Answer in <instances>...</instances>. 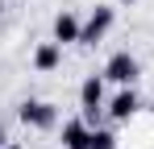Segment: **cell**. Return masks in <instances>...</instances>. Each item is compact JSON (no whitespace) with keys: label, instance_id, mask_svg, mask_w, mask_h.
Here are the masks:
<instances>
[{"label":"cell","instance_id":"obj_5","mask_svg":"<svg viewBox=\"0 0 154 149\" xmlns=\"http://www.w3.org/2000/svg\"><path fill=\"white\" fill-rule=\"evenodd\" d=\"M137 112H142V95H137L133 87H121V91L112 95V104H108V116H112V120H121V124L133 120Z\"/></svg>","mask_w":154,"mask_h":149},{"label":"cell","instance_id":"obj_2","mask_svg":"<svg viewBox=\"0 0 154 149\" xmlns=\"http://www.w3.org/2000/svg\"><path fill=\"white\" fill-rule=\"evenodd\" d=\"M17 120L25 124V128H54L58 124V108H54L50 99H25L17 108Z\"/></svg>","mask_w":154,"mask_h":149},{"label":"cell","instance_id":"obj_6","mask_svg":"<svg viewBox=\"0 0 154 149\" xmlns=\"http://www.w3.org/2000/svg\"><path fill=\"white\" fill-rule=\"evenodd\" d=\"M63 66V46L58 42H42V46L33 50V71H42V74H50V71H58Z\"/></svg>","mask_w":154,"mask_h":149},{"label":"cell","instance_id":"obj_4","mask_svg":"<svg viewBox=\"0 0 154 149\" xmlns=\"http://www.w3.org/2000/svg\"><path fill=\"white\" fill-rule=\"evenodd\" d=\"M112 21H117V13H112L108 4H96L92 17H88L83 29H79V46H96V42H104V33L112 29Z\"/></svg>","mask_w":154,"mask_h":149},{"label":"cell","instance_id":"obj_13","mask_svg":"<svg viewBox=\"0 0 154 149\" xmlns=\"http://www.w3.org/2000/svg\"><path fill=\"white\" fill-rule=\"evenodd\" d=\"M121 4H133V0H121Z\"/></svg>","mask_w":154,"mask_h":149},{"label":"cell","instance_id":"obj_1","mask_svg":"<svg viewBox=\"0 0 154 149\" xmlns=\"http://www.w3.org/2000/svg\"><path fill=\"white\" fill-rule=\"evenodd\" d=\"M137 74H142V62H137L129 50H117V54L104 62V79H108V83H117V87H133V83H137Z\"/></svg>","mask_w":154,"mask_h":149},{"label":"cell","instance_id":"obj_7","mask_svg":"<svg viewBox=\"0 0 154 149\" xmlns=\"http://www.w3.org/2000/svg\"><path fill=\"white\" fill-rule=\"evenodd\" d=\"M79 29H83V21L75 13H58L54 17V42L58 46H71V42H79Z\"/></svg>","mask_w":154,"mask_h":149},{"label":"cell","instance_id":"obj_8","mask_svg":"<svg viewBox=\"0 0 154 149\" xmlns=\"http://www.w3.org/2000/svg\"><path fill=\"white\" fill-rule=\"evenodd\" d=\"M88 133H92V124L75 116V120L63 124V149H88Z\"/></svg>","mask_w":154,"mask_h":149},{"label":"cell","instance_id":"obj_9","mask_svg":"<svg viewBox=\"0 0 154 149\" xmlns=\"http://www.w3.org/2000/svg\"><path fill=\"white\" fill-rule=\"evenodd\" d=\"M88 149H117V133L112 128H92L88 133Z\"/></svg>","mask_w":154,"mask_h":149},{"label":"cell","instance_id":"obj_14","mask_svg":"<svg viewBox=\"0 0 154 149\" xmlns=\"http://www.w3.org/2000/svg\"><path fill=\"white\" fill-rule=\"evenodd\" d=\"M150 116H154V104H150Z\"/></svg>","mask_w":154,"mask_h":149},{"label":"cell","instance_id":"obj_11","mask_svg":"<svg viewBox=\"0 0 154 149\" xmlns=\"http://www.w3.org/2000/svg\"><path fill=\"white\" fill-rule=\"evenodd\" d=\"M4 149H21V145H4Z\"/></svg>","mask_w":154,"mask_h":149},{"label":"cell","instance_id":"obj_10","mask_svg":"<svg viewBox=\"0 0 154 149\" xmlns=\"http://www.w3.org/2000/svg\"><path fill=\"white\" fill-rule=\"evenodd\" d=\"M8 145V128H4V120H0V149Z\"/></svg>","mask_w":154,"mask_h":149},{"label":"cell","instance_id":"obj_12","mask_svg":"<svg viewBox=\"0 0 154 149\" xmlns=\"http://www.w3.org/2000/svg\"><path fill=\"white\" fill-rule=\"evenodd\" d=\"M0 13H4V0H0Z\"/></svg>","mask_w":154,"mask_h":149},{"label":"cell","instance_id":"obj_3","mask_svg":"<svg viewBox=\"0 0 154 149\" xmlns=\"http://www.w3.org/2000/svg\"><path fill=\"white\" fill-rule=\"evenodd\" d=\"M79 104H83V120L96 128L100 108H104V74H88V79L79 83Z\"/></svg>","mask_w":154,"mask_h":149}]
</instances>
